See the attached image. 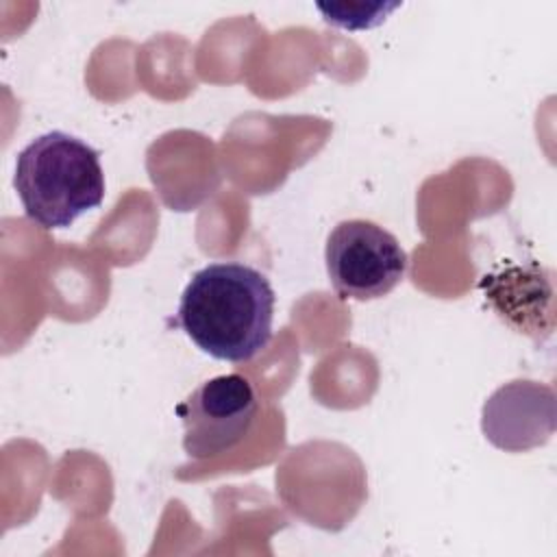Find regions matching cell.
Returning <instances> with one entry per match:
<instances>
[{"instance_id": "6da1fadb", "label": "cell", "mask_w": 557, "mask_h": 557, "mask_svg": "<svg viewBox=\"0 0 557 557\" xmlns=\"http://www.w3.org/2000/svg\"><path fill=\"white\" fill-rule=\"evenodd\" d=\"M274 289L263 272L242 261L200 268L185 285L176 324L207 355L244 363L272 339Z\"/></svg>"}, {"instance_id": "7a4b0ae2", "label": "cell", "mask_w": 557, "mask_h": 557, "mask_svg": "<svg viewBox=\"0 0 557 557\" xmlns=\"http://www.w3.org/2000/svg\"><path fill=\"white\" fill-rule=\"evenodd\" d=\"M13 185L24 213L44 228H65L104 198L98 150L63 131L44 133L20 150Z\"/></svg>"}, {"instance_id": "3957f363", "label": "cell", "mask_w": 557, "mask_h": 557, "mask_svg": "<svg viewBox=\"0 0 557 557\" xmlns=\"http://www.w3.org/2000/svg\"><path fill=\"white\" fill-rule=\"evenodd\" d=\"M326 274L344 300H374L387 296L409 265L400 242L370 220H344L326 237Z\"/></svg>"}, {"instance_id": "277c9868", "label": "cell", "mask_w": 557, "mask_h": 557, "mask_svg": "<svg viewBox=\"0 0 557 557\" xmlns=\"http://www.w3.org/2000/svg\"><path fill=\"white\" fill-rule=\"evenodd\" d=\"M259 400L252 383L233 372L200 383L178 407L183 450L191 459H211L233 450L250 433Z\"/></svg>"}, {"instance_id": "5b68a950", "label": "cell", "mask_w": 557, "mask_h": 557, "mask_svg": "<svg viewBox=\"0 0 557 557\" xmlns=\"http://www.w3.org/2000/svg\"><path fill=\"white\" fill-rule=\"evenodd\" d=\"M524 416L555 420V394L535 381H511L496 389L483 407L485 437L505 450H527L546 442L550 426Z\"/></svg>"}, {"instance_id": "8992f818", "label": "cell", "mask_w": 557, "mask_h": 557, "mask_svg": "<svg viewBox=\"0 0 557 557\" xmlns=\"http://www.w3.org/2000/svg\"><path fill=\"white\" fill-rule=\"evenodd\" d=\"M479 287L498 318L518 333L531 337H540V331H544V335L550 333L542 318L546 315L553 320V289L550 283L540 274L537 265H503L485 274Z\"/></svg>"}]
</instances>
